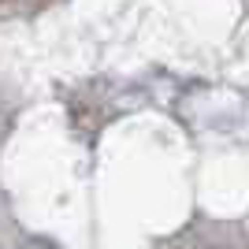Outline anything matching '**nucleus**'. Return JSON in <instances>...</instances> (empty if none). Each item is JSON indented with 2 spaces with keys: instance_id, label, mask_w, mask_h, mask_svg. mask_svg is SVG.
I'll list each match as a JSON object with an SVG mask.
<instances>
[]
</instances>
